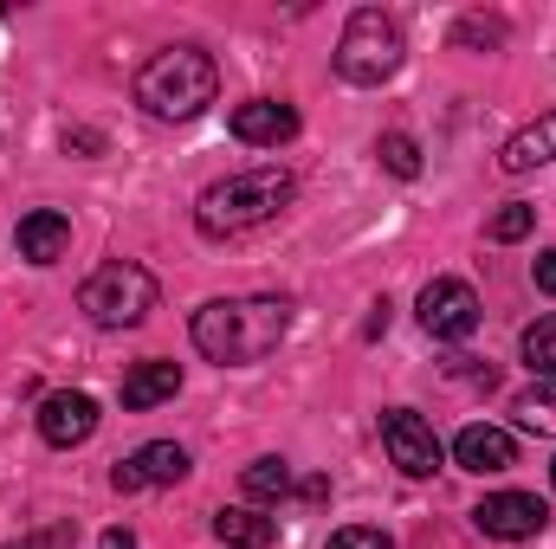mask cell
<instances>
[{"label":"cell","mask_w":556,"mask_h":549,"mask_svg":"<svg viewBox=\"0 0 556 549\" xmlns=\"http://www.w3.org/2000/svg\"><path fill=\"white\" fill-rule=\"evenodd\" d=\"M65 149H85V155H98V149H104V137H98V130H65Z\"/></svg>","instance_id":"d4e9b609"},{"label":"cell","mask_w":556,"mask_h":549,"mask_svg":"<svg viewBox=\"0 0 556 549\" xmlns=\"http://www.w3.org/2000/svg\"><path fill=\"white\" fill-rule=\"evenodd\" d=\"M78 310L98 330H137L142 317L155 310V278L142 272L137 259H111L78 284Z\"/></svg>","instance_id":"5b68a950"},{"label":"cell","mask_w":556,"mask_h":549,"mask_svg":"<svg viewBox=\"0 0 556 549\" xmlns=\"http://www.w3.org/2000/svg\"><path fill=\"white\" fill-rule=\"evenodd\" d=\"M551 491H556V465H551Z\"/></svg>","instance_id":"f1b7e54d"},{"label":"cell","mask_w":556,"mask_h":549,"mask_svg":"<svg viewBox=\"0 0 556 549\" xmlns=\"http://www.w3.org/2000/svg\"><path fill=\"white\" fill-rule=\"evenodd\" d=\"M330 59H337V78H343V85L376 91V85H389V78L402 72L408 39H402V26H395L382 7H356V13L343 20V39H337Z\"/></svg>","instance_id":"277c9868"},{"label":"cell","mask_w":556,"mask_h":549,"mask_svg":"<svg viewBox=\"0 0 556 549\" xmlns=\"http://www.w3.org/2000/svg\"><path fill=\"white\" fill-rule=\"evenodd\" d=\"M240 485H247V498H266V505H278L298 478H291V465H285V459H253V465L240 472Z\"/></svg>","instance_id":"ac0fdd59"},{"label":"cell","mask_w":556,"mask_h":549,"mask_svg":"<svg viewBox=\"0 0 556 549\" xmlns=\"http://www.w3.org/2000/svg\"><path fill=\"white\" fill-rule=\"evenodd\" d=\"M531 227H538V207H525V201H511V207H498V214H492V240H498V246L525 240Z\"/></svg>","instance_id":"7402d4cb"},{"label":"cell","mask_w":556,"mask_h":549,"mask_svg":"<svg viewBox=\"0 0 556 549\" xmlns=\"http://www.w3.org/2000/svg\"><path fill=\"white\" fill-rule=\"evenodd\" d=\"M233 137L253 142V149H278V142L298 137V111L278 104V98H253V104L233 111Z\"/></svg>","instance_id":"7c38bea8"},{"label":"cell","mask_w":556,"mask_h":549,"mask_svg":"<svg viewBox=\"0 0 556 549\" xmlns=\"http://www.w3.org/2000/svg\"><path fill=\"white\" fill-rule=\"evenodd\" d=\"M91 433H98V401L91 395L65 388V395H46L39 401V439L46 446H85Z\"/></svg>","instance_id":"30bf717a"},{"label":"cell","mask_w":556,"mask_h":549,"mask_svg":"<svg viewBox=\"0 0 556 549\" xmlns=\"http://www.w3.org/2000/svg\"><path fill=\"white\" fill-rule=\"evenodd\" d=\"M518 349H525V362H531L538 375H556V310H551V317H538V323L525 330V343H518Z\"/></svg>","instance_id":"d6986e66"},{"label":"cell","mask_w":556,"mask_h":549,"mask_svg":"<svg viewBox=\"0 0 556 549\" xmlns=\"http://www.w3.org/2000/svg\"><path fill=\"white\" fill-rule=\"evenodd\" d=\"M420 323H427V336H440V343L472 336V330H479V291H472L466 278H433V284L420 291Z\"/></svg>","instance_id":"8992f818"},{"label":"cell","mask_w":556,"mask_h":549,"mask_svg":"<svg viewBox=\"0 0 556 549\" xmlns=\"http://www.w3.org/2000/svg\"><path fill=\"white\" fill-rule=\"evenodd\" d=\"M175 478H188V452H181L175 439H149L130 459H117V472H111V485H117L124 498H130V491H149V485H175Z\"/></svg>","instance_id":"9c48e42d"},{"label":"cell","mask_w":556,"mask_h":549,"mask_svg":"<svg viewBox=\"0 0 556 549\" xmlns=\"http://www.w3.org/2000/svg\"><path fill=\"white\" fill-rule=\"evenodd\" d=\"M472 524H479L485 537H498V544H525V537H538V531L551 524V511H544L538 491H492V498L472 511Z\"/></svg>","instance_id":"ba28073f"},{"label":"cell","mask_w":556,"mask_h":549,"mask_svg":"<svg viewBox=\"0 0 556 549\" xmlns=\"http://www.w3.org/2000/svg\"><path fill=\"white\" fill-rule=\"evenodd\" d=\"M382 446H389V459L408 472V478H433L440 472V439H433V426L420 420L415 408H389L382 413Z\"/></svg>","instance_id":"52a82bcc"},{"label":"cell","mask_w":556,"mask_h":549,"mask_svg":"<svg viewBox=\"0 0 556 549\" xmlns=\"http://www.w3.org/2000/svg\"><path fill=\"white\" fill-rule=\"evenodd\" d=\"M330 549H395V544H389V531H363V524H356V531H337Z\"/></svg>","instance_id":"603a6c76"},{"label":"cell","mask_w":556,"mask_h":549,"mask_svg":"<svg viewBox=\"0 0 556 549\" xmlns=\"http://www.w3.org/2000/svg\"><path fill=\"white\" fill-rule=\"evenodd\" d=\"M453 46H466V52H492V46H505V20H485V13H466V20L453 26Z\"/></svg>","instance_id":"ffe728a7"},{"label":"cell","mask_w":556,"mask_h":549,"mask_svg":"<svg viewBox=\"0 0 556 549\" xmlns=\"http://www.w3.org/2000/svg\"><path fill=\"white\" fill-rule=\"evenodd\" d=\"M59 537H65V531H59ZM59 537H20V544H7V549H52Z\"/></svg>","instance_id":"83f0119b"},{"label":"cell","mask_w":556,"mask_h":549,"mask_svg":"<svg viewBox=\"0 0 556 549\" xmlns=\"http://www.w3.org/2000/svg\"><path fill=\"white\" fill-rule=\"evenodd\" d=\"M175 388H181V369L162 362V356H149V362H137V369L124 375V408L149 413V408H162V401H175Z\"/></svg>","instance_id":"9a60e30c"},{"label":"cell","mask_w":556,"mask_h":549,"mask_svg":"<svg viewBox=\"0 0 556 549\" xmlns=\"http://www.w3.org/2000/svg\"><path fill=\"white\" fill-rule=\"evenodd\" d=\"M453 459H459L466 472L492 478V472H505V465L518 459V446H511V433H505V426H485V420H472V426L453 439Z\"/></svg>","instance_id":"4fadbf2b"},{"label":"cell","mask_w":556,"mask_h":549,"mask_svg":"<svg viewBox=\"0 0 556 549\" xmlns=\"http://www.w3.org/2000/svg\"><path fill=\"white\" fill-rule=\"evenodd\" d=\"M13 246H20L26 266H59L65 246H72V220L52 214V207H39V214H26V220L13 227Z\"/></svg>","instance_id":"8fae6325"},{"label":"cell","mask_w":556,"mask_h":549,"mask_svg":"<svg viewBox=\"0 0 556 549\" xmlns=\"http://www.w3.org/2000/svg\"><path fill=\"white\" fill-rule=\"evenodd\" d=\"M291 194H298V181H291L285 168H247V175H227V181H214V188L201 194L194 227H201V240H240V233H253V227L278 220V214L291 207Z\"/></svg>","instance_id":"7a4b0ae2"},{"label":"cell","mask_w":556,"mask_h":549,"mask_svg":"<svg viewBox=\"0 0 556 549\" xmlns=\"http://www.w3.org/2000/svg\"><path fill=\"white\" fill-rule=\"evenodd\" d=\"M298 491H304V498H311V505H324V498H330V478H304V485H298Z\"/></svg>","instance_id":"484cf974"},{"label":"cell","mask_w":556,"mask_h":549,"mask_svg":"<svg viewBox=\"0 0 556 549\" xmlns=\"http://www.w3.org/2000/svg\"><path fill=\"white\" fill-rule=\"evenodd\" d=\"M511 413H518V426H525V433H544V439H556V375H544L538 388H525Z\"/></svg>","instance_id":"e0dca14e"},{"label":"cell","mask_w":556,"mask_h":549,"mask_svg":"<svg viewBox=\"0 0 556 549\" xmlns=\"http://www.w3.org/2000/svg\"><path fill=\"white\" fill-rule=\"evenodd\" d=\"M544 162H556V111H544L538 124H525L518 137L498 149V168H505V175H531V168H544Z\"/></svg>","instance_id":"5bb4252c"},{"label":"cell","mask_w":556,"mask_h":549,"mask_svg":"<svg viewBox=\"0 0 556 549\" xmlns=\"http://www.w3.org/2000/svg\"><path fill=\"white\" fill-rule=\"evenodd\" d=\"M214 537H220L227 549H273L278 524L260 518V511H247V505H227V511H214Z\"/></svg>","instance_id":"2e32d148"},{"label":"cell","mask_w":556,"mask_h":549,"mask_svg":"<svg viewBox=\"0 0 556 549\" xmlns=\"http://www.w3.org/2000/svg\"><path fill=\"white\" fill-rule=\"evenodd\" d=\"M98 549H137V537H130V531H104V537H98Z\"/></svg>","instance_id":"4316f807"},{"label":"cell","mask_w":556,"mask_h":549,"mask_svg":"<svg viewBox=\"0 0 556 549\" xmlns=\"http://www.w3.org/2000/svg\"><path fill=\"white\" fill-rule=\"evenodd\" d=\"M376 155H382V168L402 175V181H415L420 175V149H415V137H402V130H389V137L376 142Z\"/></svg>","instance_id":"44dd1931"},{"label":"cell","mask_w":556,"mask_h":549,"mask_svg":"<svg viewBox=\"0 0 556 549\" xmlns=\"http://www.w3.org/2000/svg\"><path fill=\"white\" fill-rule=\"evenodd\" d=\"M531 272H538V291H551V297H556V253H538V266H531Z\"/></svg>","instance_id":"cb8c5ba5"},{"label":"cell","mask_w":556,"mask_h":549,"mask_svg":"<svg viewBox=\"0 0 556 549\" xmlns=\"http://www.w3.org/2000/svg\"><path fill=\"white\" fill-rule=\"evenodd\" d=\"M291 330V304L285 297H214L194 310V349L220 369H247L266 362Z\"/></svg>","instance_id":"6da1fadb"},{"label":"cell","mask_w":556,"mask_h":549,"mask_svg":"<svg viewBox=\"0 0 556 549\" xmlns=\"http://www.w3.org/2000/svg\"><path fill=\"white\" fill-rule=\"evenodd\" d=\"M220 98V72L201 46H168L137 72V104L155 124H188Z\"/></svg>","instance_id":"3957f363"}]
</instances>
